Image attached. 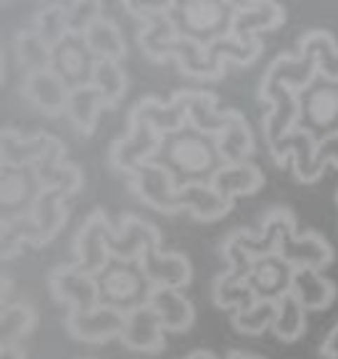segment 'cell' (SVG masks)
<instances>
[{
    "instance_id": "obj_40",
    "label": "cell",
    "mask_w": 338,
    "mask_h": 359,
    "mask_svg": "<svg viewBox=\"0 0 338 359\" xmlns=\"http://www.w3.org/2000/svg\"><path fill=\"white\" fill-rule=\"evenodd\" d=\"M22 243H24V241H19V238L13 236V233L3 230V246H0V257H3V259H13L16 254H22Z\"/></svg>"
},
{
    "instance_id": "obj_1",
    "label": "cell",
    "mask_w": 338,
    "mask_h": 359,
    "mask_svg": "<svg viewBox=\"0 0 338 359\" xmlns=\"http://www.w3.org/2000/svg\"><path fill=\"white\" fill-rule=\"evenodd\" d=\"M156 161L172 172V177L177 180L180 188L196 185V182L212 185L215 175L225 167L215 137L198 133L193 127H185L180 133L167 135Z\"/></svg>"
},
{
    "instance_id": "obj_20",
    "label": "cell",
    "mask_w": 338,
    "mask_h": 359,
    "mask_svg": "<svg viewBox=\"0 0 338 359\" xmlns=\"http://www.w3.org/2000/svg\"><path fill=\"white\" fill-rule=\"evenodd\" d=\"M50 143H53V135L48 133H37L34 137H24L22 133L6 127L0 133V158H3V167H37L43 161V156L48 154Z\"/></svg>"
},
{
    "instance_id": "obj_38",
    "label": "cell",
    "mask_w": 338,
    "mask_h": 359,
    "mask_svg": "<svg viewBox=\"0 0 338 359\" xmlns=\"http://www.w3.org/2000/svg\"><path fill=\"white\" fill-rule=\"evenodd\" d=\"M103 6L101 3H67V13H69V24H72V32L85 34L88 27H90L98 16H103Z\"/></svg>"
},
{
    "instance_id": "obj_26",
    "label": "cell",
    "mask_w": 338,
    "mask_h": 359,
    "mask_svg": "<svg viewBox=\"0 0 338 359\" xmlns=\"http://www.w3.org/2000/svg\"><path fill=\"white\" fill-rule=\"evenodd\" d=\"M212 185H215L225 198L236 201L241 196H251V193L262 191L264 175H262V169L257 167V164H251V161H246V164H225V167L215 175Z\"/></svg>"
},
{
    "instance_id": "obj_22",
    "label": "cell",
    "mask_w": 338,
    "mask_h": 359,
    "mask_svg": "<svg viewBox=\"0 0 338 359\" xmlns=\"http://www.w3.org/2000/svg\"><path fill=\"white\" fill-rule=\"evenodd\" d=\"M180 203H182V212H188L193 219H198V222H215V219H222L233 209L236 201L225 198L215 185L196 182V185L180 188Z\"/></svg>"
},
{
    "instance_id": "obj_24",
    "label": "cell",
    "mask_w": 338,
    "mask_h": 359,
    "mask_svg": "<svg viewBox=\"0 0 338 359\" xmlns=\"http://www.w3.org/2000/svg\"><path fill=\"white\" fill-rule=\"evenodd\" d=\"M182 106L188 114V127L198 130V133L217 137L225 127V111L217 109V95L212 93H191V90H180Z\"/></svg>"
},
{
    "instance_id": "obj_33",
    "label": "cell",
    "mask_w": 338,
    "mask_h": 359,
    "mask_svg": "<svg viewBox=\"0 0 338 359\" xmlns=\"http://www.w3.org/2000/svg\"><path fill=\"white\" fill-rule=\"evenodd\" d=\"M275 317H278V302L254 299L251 304L233 312V325L246 336H262L264 330H270L275 325Z\"/></svg>"
},
{
    "instance_id": "obj_16",
    "label": "cell",
    "mask_w": 338,
    "mask_h": 359,
    "mask_svg": "<svg viewBox=\"0 0 338 359\" xmlns=\"http://www.w3.org/2000/svg\"><path fill=\"white\" fill-rule=\"evenodd\" d=\"M140 267H143L154 288H177V291H182L193 278L191 259L175 254V251L164 254L161 248H148L140 257Z\"/></svg>"
},
{
    "instance_id": "obj_19",
    "label": "cell",
    "mask_w": 338,
    "mask_h": 359,
    "mask_svg": "<svg viewBox=\"0 0 338 359\" xmlns=\"http://www.w3.org/2000/svg\"><path fill=\"white\" fill-rule=\"evenodd\" d=\"M278 254L296 269H320L323 272V267L333 264V246L317 233L285 238L278 248Z\"/></svg>"
},
{
    "instance_id": "obj_28",
    "label": "cell",
    "mask_w": 338,
    "mask_h": 359,
    "mask_svg": "<svg viewBox=\"0 0 338 359\" xmlns=\"http://www.w3.org/2000/svg\"><path fill=\"white\" fill-rule=\"evenodd\" d=\"M285 22V11L278 3H238L236 16V40H251L264 29L280 27Z\"/></svg>"
},
{
    "instance_id": "obj_36",
    "label": "cell",
    "mask_w": 338,
    "mask_h": 359,
    "mask_svg": "<svg viewBox=\"0 0 338 359\" xmlns=\"http://www.w3.org/2000/svg\"><path fill=\"white\" fill-rule=\"evenodd\" d=\"M304 325H306V309L299 304V299L288 293V296H283L280 302H278V317H275V336L285 341V344H291L296 338H302L304 333Z\"/></svg>"
},
{
    "instance_id": "obj_30",
    "label": "cell",
    "mask_w": 338,
    "mask_h": 359,
    "mask_svg": "<svg viewBox=\"0 0 338 359\" xmlns=\"http://www.w3.org/2000/svg\"><path fill=\"white\" fill-rule=\"evenodd\" d=\"M48 48L56 50L58 45L72 34V24H69L67 3H50L43 6L40 11L34 13V29H32Z\"/></svg>"
},
{
    "instance_id": "obj_6",
    "label": "cell",
    "mask_w": 338,
    "mask_h": 359,
    "mask_svg": "<svg viewBox=\"0 0 338 359\" xmlns=\"http://www.w3.org/2000/svg\"><path fill=\"white\" fill-rule=\"evenodd\" d=\"M130 191L135 193L140 201L156 209L161 214H180V185L172 177L167 167L158 161H148L143 167L130 175Z\"/></svg>"
},
{
    "instance_id": "obj_34",
    "label": "cell",
    "mask_w": 338,
    "mask_h": 359,
    "mask_svg": "<svg viewBox=\"0 0 338 359\" xmlns=\"http://www.w3.org/2000/svg\"><path fill=\"white\" fill-rule=\"evenodd\" d=\"M37 325V312L29 304H8L0 314V344H19Z\"/></svg>"
},
{
    "instance_id": "obj_29",
    "label": "cell",
    "mask_w": 338,
    "mask_h": 359,
    "mask_svg": "<svg viewBox=\"0 0 338 359\" xmlns=\"http://www.w3.org/2000/svg\"><path fill=\"white\" fill-rule=\"evenodd\" d=\"M85 40H88V48H90L93 56L98 58V61H103V58H109V61H122V58L127 56V43H124L122 29H119L116 22L109 19L106 13L98 16V19L88 27Z\"/></svg>"
},
{
    "instance_id": "obj_2",
    "label": "cell",
    "mask_w": 338,
    "mask_h": 359,
    "mask_svg": "<svg viewBox=\"0 0 338 359\" xmlns=\"http://www.w3.org/2000/svg\"><path fill=\"white\" fill-rule=\"evenodd\" d=\"M167 13L180 40L196 43L201 48L236 40L238 3H209V0L167 3Z\"/></svg>"
},
{
    "instance_id": "obj_27",
    "label": "cell",
    "mask_w": 338,
    "mask_h": 359,
    "mask_svg": "<svg viewBox=\"0 0 338 359\" xmlns=\"http://www.w3.org/2000/svg\"><path fill=\"white\" fill-rule=\"evenodd\" d=\"M106 109L101 90L95 85H82V88H72L69 93V109L67 116L72 119L74 130L79 135H93L98 127V114Z\"/></svg>"
},
{
    "instance_id": "obj_11",
    "label": "cell",
    "mask_w": 338,
    "mask_h": 359,
    "mask_svg": "<svg viewBox=\"0 0 338 359\" xmlns=\"http://www.w3.org/2000/svg\"><path fill=\"white\" fill-rule=\"evenodd\" d=\"M22 93L37 111H43L46 116H61L69 109L72 88L64 82V77L58 74L56 69H46V72L24 74Z\"/></svg>"
},
{
    "instance_id": "obj_12",
    "label": "cell",
    "mask_w": 338,
    "mask_h": 359,
    "mask_svg": "<svg viewBox=\"0 0 338 359\" xmlns=\"http://www.w3.org/2000/svg\"><path fill=\"white\" fill-rule=\"evenodd\" d=\"M98 58L93 56V50L88 48L85 34L72 32L53 50V69L64 77L69 88H82V85H90L93 72H95Z\"/></svg>"
},
{
    "instance_id": "obj_18",
    "label": "cell",
    "mask_w": 338,
    "mask_h": 359,
    "mask_svg": "<svg viewBox=\"0 0 338 359\" xmlns=\"http://www.w3.org/2000/svg\"><path fill=\"white\" fill-rule=\"evenodd\" d=\"M72 196L64 188H46L32 209L34 222V246H46L58 236V230L67 222V198Z\"/></svg>"
},
{
    "instance_id": "obj_43",
    "label": "cell",
    "mask_w": 338,
    "mask_h": 359,
    "mask_svg": "<svg viewBox=\"0 0 338 359\" xmlns=\"http://www.w3.org/2000/svg\"><path fill=\"white\" fill-rule=\"evenodd\" d=\"M336 203H338V193H336Z\"/></svg>"
},
{
    "instance_id": "obj_8",
    "label": "cell",
    "mask_w": 338,
    "mask_h": 359,
    "mask_svg": "<svg viewBox=\"0 0 338 359\" xmlns=\"http://www.w3.org/2000/svg\"><path fill=\"white\" fill-rule=\"evenodd\" d=\"M46 191L34 167H3L0 169V206L3 217H29L37 198Z\"/></svg>"
},
{
    "instance_id": "obj_23",
    "label": "cell",
    "mask_w": 338,
    "mask_h": 359,
    "mask_svg": "<svg viewBox=\"0 0 338 359\" xmlns=\"http://www.w3.org/2000/svg\"><path fill=\"white\" fill-rule=\"evenodd\" d=\"M225 164H246L254 154V135L241 111H225V127L215 137Z\"/></svg>"
},
{
    "instance_id": "obj_14",
    "label": "cell",
    "mask_w": 338,
    "mask_h": 359,
    "mask_svg": "<svg viewBox=\"0 0 338 359\" xmlns=\"http://www.w3.org/2000/svg\"><path fill=\"white\" fill-rule=\"evenodd\" d=\"M164 325L158 320V314L151 306H140L135 312L124 314V327H122V341L124 348L137 351V354H158L164 351Z\"/></svg>"
},
{
    "instance_id": "obj_9",
    "label": "cell",
    "mask_w": 338,
    "mask_h": 359,
    "mask_svg": "<svg viewBox=\"0 0 338 359\" xmlns=\"http://www.w3.org/2000/svg\"><path fill=\"white\" fill-rule=\"evenodd\" d=\"M50 293L58 304L69 306L72 314H90L101 306V291H98V278L82 275L72 264H61L50 272L48 278Z\"/></svg>"
},
{
    "instance_id": "obj_3",
    "label": "cell",
    "mask_w": 338,
    "mask_h": 359,
    "mask_svg": "<svg viewBox=\"0 0 338 359\" xmlns=\"http://www.w3.org/2000/svg\"><path fill=\"white\" fill-rule=\"evenodd\" d=\"M98 291H101V306H111L122 314H130L151 302L154 285L146 278L140 262H111L98 275Z\"/></svg>"
},
{
    "instance_id": "obj_10",
    "label": "cell",
    "mask_w": 338,
    "mask_h": 359,
    "mask_svg": "<svg viewBox=\"0 0 338 359\" xmlns=\"http://www.w3.org/2000/svg\"><path fill=\"white\" fill-rule=\"evenodd\" d=\"M106 241L114 262H140L148 248H161V236L156 227H151L133 214H124L119 230L111 227Z\"/></svg>"
},
{
    "instance_id": "obj_37",
    "label": "cell",
    "mask_w": 338,
    "mask_h": 359,
    "mask_svg": "<svg viewBox=\"0 0 338 359\" xmlns=\"http://www.w3.org/2000/svg\"><path fill=\"white\" fill-rule=\"evenodd\" d=\"M299 48H312L317 56V67L320 74L330 79H338V45L333 43V37L325 29H312L302 37Z\"/></svg>"
},
{
    "instance_id": "obj_42",
    "label": "cell",
    "mask_w": 338,
    "mask_h": 359,
    "mask_svg": "<svg viewBox=\"0 0 338 359\" xmlns=\"http://www.w3.org/2000/svg\"><path fill=\"white\" fill-rule=\"evenodd\" d=\"M11 288H13V283L8 275H3V306H8V299H11Z\"/></svg>"
},
{
    "instance_id": "obj_13",
    "label": "cell",
    "mask_w": 338,
    "mask_h": 359,
    "mask_svg": "<svg viewBox=\"0 0 338 359\" xmlns=\"http://www.w3.org/2000/svg\"><path fill=\"white\" fill-rule=\"evenodd\" d=\"M293 275L296 267H291L280 254H270V257L254 259V267L248 275V285L257 299L264 302H280L283 296L291 293Z\"/></svg>"
},
{
    "instance_id": "obj_15",
    "label": "cell",
    "mask_w": 338,
    "mask_h": 359,
    "mask_svg": "<svg viewBox=\"0 0 338 359\" xmlns=\"http://www.w3.org/2000/svg\"><path fill=\"white\" fill-rule=\"evenodd\" d=\"M270 154L275 156L278 164H285V158H293V175L299 182H315L325 169L317 164V140L304 130H293L283 137L275 148H270Z\"/></svg>"
},
{
    "instance_id": "obj_5",
    "label": "cell",
    "mask_w": 338,
    "mask_h": 359,
    "mask_svg": "<svg viewBox=\"0 0 338 359\" xmlns=\"http://www.w3.org/2000/svg\"><path fill=\"white\" fill-rule=\"evenodd\" d=\"M161 143H164V135L158 133L156 124L151 122L146 111L135 103L130 111V133L111 146V156H109L111 167L116 172L133 175L148 161H156Z\"/></svg>"
},
{
    "instance_id": "obj_32",
    "label": "cell",
    "mask_w": 338,
    "mask_h": 359,
    "mask_svg": "<svg viewBox=\"0 0 338 359\" xmlns=\"http://www.w3.org/2000/svg\"><path fill=\"white\" fill-rule=\"evenodd\" d=\"M93 85L101 90L103 101H106V109H116V106L122 103L124 95H127V88H130L122 64H119V61H109V58H103V61L95 64Z\"/></svg>"
},
{
    "instance_id": "obj_17",
    "label": "cell",
    "mask_w": 338,
    "mask_h": 359,
    "mask_svg": "<svg viewBox=\"0 0 338 359\" xmlns=\"http://www.w3.org/2000/svg\"><path fill=\"white\" fill-rule=\"evenodd\" d=\"M124 314L111 306H98L90 314H67V330L72 338L85 344H106L111 338L122 336Z\"/></svg>"
},
{
    "instance_id": "obj_25",
    "label": "cell",
    "mask_w": 338,
    "mask_h": 359,
    "mask_svg": "<svg viewBox=\"0 0 338 359\" xmlns=\"http://www.w3.org/2000/svg\"><path fill=\"white\" fill-rule=\"evenodd\" d=\"M291 293L306 312H320L336 302V285L320 269H296Z\"/></svg>"
},
{
    "instance_id": "obj_7",
    "label": "cell",
    "mask_w": 338,
    "mask_h": 359,
    "mask_svg": "<svg viewBox=\"0 0 338 359\" xmlns=\"http://www.w3.org/2000/svg\"><path fill=\"white\" fill-rule=\"evenodd\" d=\"M109 230H111V224H109V217L101 212V209H95V212L85 219V224L79 227L77 238H74V264L72 267L82 272V275H90V278H98L103 269L111 264V251H109Z\"/></svg>"
},
{
    "instance_id": "obj_41",
    "label": "cell",
    "mask_w": 338,
    "mask_h": 359,
    "mask_svg": "<svg viewBox=\"0 0 338 359\" xmlns=\"http://www.w3.org/2000/svg\"><path fill=\"white\" fill-rule=\"evenodd\" d=\"M0 359H27L19 344H0Z\"/></svg>"
},
{
    "instance_id": "obj_39",
    "label": "cell",
    "mask_w": 338,
    "mask_h": 359,
    "mask_svg": "<svg viewBox=\"0 0 338 359\" xmlns=\"http://www.w3.org/2000/svg\"><path fill=\"white\" fill-rule=\"evenodd\" d=\"M317 164L325 169L327 164L338 167V135H330L317 143Z\"/></svg>"
},
{
    "instance_id": "obj_21",
    "label": "cell",
    "mask_w": 338,
    "mask_h": 359,
    "mask_svg": "<svg viewBox=\"0 0 338 359\" xmlns=\"http://www.w3.org/2000/svg\"><path fill=\"white\" fill-rule=\"evenodd\" d=\"M148 306L158 314L161 325L169 333H185L196 323V306L177 288H154Z\"/></svg>"
},
{
    "instance_id": "obj_35",
    "label": "cell",
    "mask_w": 338,
    "mask_h": 359,
    "mask_svg": "<svg viewBox=\"0 0 338 359\" xmlns=\"http://www.w3.org/2000/svg\"><path fill=\"white\" fill-rule=\"evenodd\" d=\"M212 293H215V304L219 309H241V306H246V304L257 299L246 278H241V275L230 272V269L217 278Z\"/></svg>"
},
{
    "instance_id": "obj_4",
    "label": "cell",
    "mask_w": 338,
    "mask_h": 359,
    "mask_svg": "<svg viewBox=\"0 0 338 359\" xmlns=\"http://www.w3.org/2000/svg\"><path fill=\"white\" fill-rule=\"evenodd\" d=\"M299 98V130H304L317 143L330 135H338V79L317 74Z\"/></svg>"
},
{
    "instance_id": "obj_31",
    "label": "cell",
    "mask_w": 338,
    "mask_h": 359,
    "mask_svg": "<svg viewBox=\"0 0 338 359\" xmlns=\"http://www.w3.org/2000/svg\"><path fill=\"white\" fill-rule=\"evenodd\" d=\"M13 53H16L19 67H22L27 74L53 69V48H48L34 32H16Z\"/></svg>"
}]
</instances>
